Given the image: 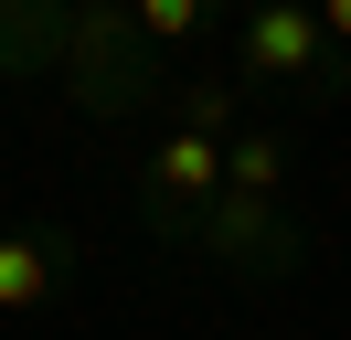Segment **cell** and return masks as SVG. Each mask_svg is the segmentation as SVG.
I'll list each match as a JSON object with an SVG mask.
<instances>
[{"label": "cell", "mask_w": 351, "mask_h": 340, "mask_svg": "<svg viewBox=\"0 0 351 340\" xmlns=\"http://www.w3.org/2000/svg\"><path fill=\"white\" fill-rule=\"evenodd\" d=\"M53 85H64L96 127H138V117H160V106H171V53L138 32L128 0H75Z\"/></svg>", "instance_id": "obj_1"}, {"label": "cell", "mask_w": 351, "mask_h": 340, "mask_svg": "<svg viewBox=\"0 0 351 340\" xmlns=\"http://www.w3.org/2000/svg\"><path fill=\"white\" fill-rule=\"evenodd\" d=\"M234 85H245V96L330 106V96L351 85V64L330 53V32H319L308 0H266V11H234Z\"/></svg>", "instance_id": "obj_2"}, {"label": "cell", "mask_w": 351, "mask_h": 340, "mask_svg": "<svg viewBox=\"0 0 351 340\" xmlns=\"http://www.w3.org/2000/svg\"><path fill=\"white\" fill-rule=\"evenodd\" d=\"M181 255L213 266V276H234V287H298V276H308L298 212H287V202H256V191H213Z\"/></svg>", "instance_id": "obj_3"}, {"label": "cell", "mask_w": 351, "mask_h": 340, "mask_svg": "<svg viewBox=\"0 0 351 340\" xmlns=\"http://www.w3.org/2000/svg\"><path fill=\"white\" fill-rule=\"evenodd\" d=\"M223 191V138H192V127H160L149 149H138V170H128V202H138V223H149V245H192V223H202V202Z\"/></svg>", "instance_id": "obj_4"}, {"label": "cell", "mask_w": 351, "mask_h": 340, "mask_svg": "<svg viewBox=\"0 0 351 340\" xmlns=\"http://www.w3.org/2000/svg\"><path fill=\"white\" fill-rule=\"evenodd\" d=\"M86 276V245L64 223H0V319H43L75 298Z\"/></svg>", "instance_id": "obj_5"}, {"label": "cell", "mask_w": 351, "mask_h": 340, "mask_svg": "<svg viewBox=\"0 0 351 340\" xmlns=\"http://www.w3.org/2000/svg\"><path fill=\"white\" fill-rule=\"evenodd\" d=\"M64 21L75 0H0V85H43L64 64Z\"/></svg>", "instance_id": "obj_6"}, {"label": "cell", "mask_w": 351, "mask_h": 340, "mask_svg": "<svg viewBox=\"0 0 351 340\" xmlns=\"http://www.w3.org/2000/svg\"><path fill=\"white\" fill-rule=\"evenodd\" d=\"M223 191H256V202L287 191V127L277 117H245L234 138H223Z\"/></svg>", "instance_id": "obj_7"}, {"label": "cell", "mask_w": 351, "mask_h": 340, "mask_svg": "<svg viewBox=\"0 0 351 340\" xmlns=\"http://www.w3.org/2000/svg\"><path fill=\"white\" fill-rule=\"evenodd\" d=\"M245 106H256V96H245L234 75H171V106H160V117H171V127H192V138H234V127H245Z\"/></svg>", "instance_id": "obj_8"}, {"label": "cell", "mask_w": 351, "mask_h": 340, "mask_svg": "<svg viewBox=\"0 0 351 340\" xmlns=\"http://www.w3.org/2000/svg\"><path fill=\"white\" fill-rule=\"evenodd\" d=\"M138 32L160 42V53H202V42L223 32V0H128Z\"/></svg>", "instance_id": "obj_9"}, {"label": "cell", "mask_w": 351, "mask_h": 340, "mask_svg": "<svg viewBox=\"0 0 351 340\" xmlns=\"http://www.w3.org/2000/svg\"><path fill=\"white\" fill-rule=\"evenodd\" d=\"M308 11H319V32H330V53L351 64V0H308Z\"/></svg>", "instance_id": "obj_10"}, {"label": "cell", "mask_w": 351, "mask_h": 340, "mask_svg": "<svg viewBox=\"0 0 351 340\" xmlns=\"http://www.w3.org/2000/svg\"><path fill=\"white\" fill-rule=\"evenodd\" d=\"M223 11H266V0H223Z\"/></svg>", "instance_id": "obj_11"}]
</instances>
